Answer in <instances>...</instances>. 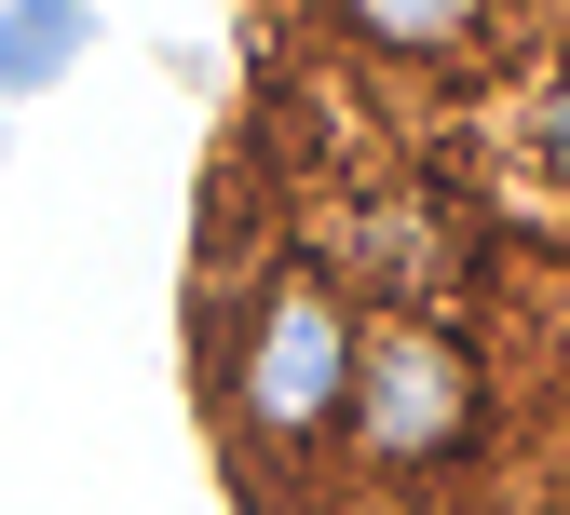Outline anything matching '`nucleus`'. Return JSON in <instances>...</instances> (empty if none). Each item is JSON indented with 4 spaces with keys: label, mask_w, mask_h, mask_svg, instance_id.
<instances>
[{
    "label": "nucleus",
    "mask_w": 570,
    "mask_h": 515,
    "mask_svg": "<svg viewBox=\"0 0 570 515\" xmlns=\"http://www.w3.org/2000/svg\"><path fill=\"white\" fill-rule=\"evenodd\" d=\"M96 41V0H0V96H41L68 82Z\"/></svg>",
    "instance_id": "nucleus-1"
}]
</instances>
